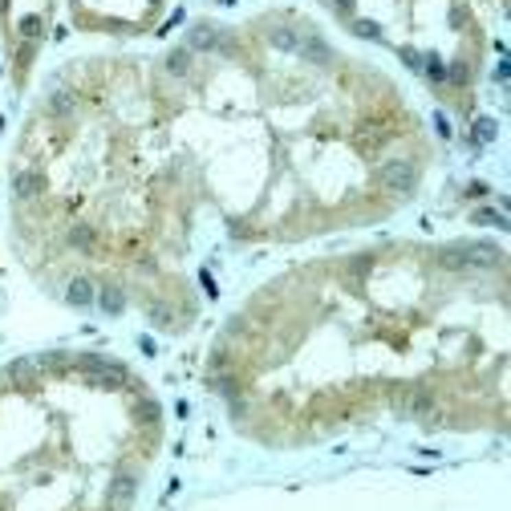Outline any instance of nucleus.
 I'll list each match as a JSON object with an SVG mask.
<instances>
[{
	"mask_svg": "<svg viewBox=\"0 0 511 511\" xmlns=\"http://www.w3.org/2000/svg\"><path fill=\"white\" fill-rule=\"evenodd\" d=\"M382 183H385V191H394V195H410L418 187V167L406 163V159H398V163H389L382 170Z\"/></svg>",
	"mask_w": 511,
	"mask_h": 511,
	"instance_id": "nucleus-1",
	"label": "nucleus"
},
{
	"mask_svg": "<svg viewBox=\"0 0 511 511\" xmlns=\"http://www.w3.org/2000/svg\"><path fill=\"white\" fill-rule=\"evenodd\" d=\"M187 49H203V53H227V49H231V41H227V33H223L219 25L203 21V25H195V29H191Z\"/></svg>",
	"mask_w": 511,
	"mask_h": 511,
	"instance_id": "nucleus-2",
	"label": "nucleus"
},
{
	"mask_svg": "<svg viewBox=\"0 0 511 511\" xmlns=\"http://www.w3.org/2000/svg\"><path fill=\"white\" fill-rule=\"evenodd\" d=\"M297 53L304 61H313V65H325V61H333V53H329V45L321 41V37H313V33H304L297 41Z\"/></svg>",
	"mask_w": 511,
	"mask_h": 511,
	"instance_id": "nucleus-3",
	"label": "nucleus"
},
{
	"mask_svg": "<svg viewBox=\"0 0 511 511\" xmlns=\"http://www.w3.org/2000/svg\"><path fill=\"white\" fill-rule=\"evenodd\" d=\"M69 244H73L78 252H93V248H98V231H93L89 223H73V227H69Z\"/></svg>",
	"mask_w": 511,
	"mask_h": 511,
	"instance_id": "nucleus-4",
	"label": "nucleus"
},
{
	"mask_svg": "<svg viewBox=\"0 0 511 511\" xmlns=\"http://www.w3.org/2000/svg\"><path fill=\"white\" fill-rule=\"evenodd\" d=\"M49 110H53L57 118H69V114L78 110V98H73L69 89H53V93H49Z\"/></svg>",
	"mask_w": 511,
	"mask_h": 511,
	"instance_id": "nucleus-5",
	"label": "nucleus"
},
{
	"mask_svg": "<svg viewBox=\"0 0 511 511\" xmlns=\"http://www.w3.org/2000/svg\"><path fill=\"white\" fill-rule=\"evenodd\" d=\"M167 73L170 78H187V73H191V49H170L167 53Z\"/></svg>",
	"mask_w": 511,
	"mask_h": 511,
	"instance_id": "nucleus-6",
	"label": "nucleus"
},
{
	"mask_svg": "<svg viewBox=\"0 0 511 511\" xmlns=\"http://www.w3.org/2000/svg\"><path fill=\"white\" fill-rule=\"evenodd\" d=\"M297 41H300V33H297V29H268V45H272V49L297 53Z\"/></svg>",
	"mask_w": 511,
	"mask_h": 511,
	"instance_id": "nucleus-7",
	"label": "nucleus"
},
{
	"mask_svg": "<svg viewBox=\"0 0 511 511\" xmlns=\"http://www.w3.org/2000/svg\"><path fill=\"white\" fill-rule=\"evenodd\" d=\"M37 191H41V170H21L16 174V195L21 199H33Z\"/></svg>",
	"mask_w": 511,
	"mask_h": 511,
	"instance_id": "nucleus-8",
	"label": "nucleus"
},
{
	"mask_svg": "<svg viewBox=\"0 0 511 511\" xmlns=\"http://www.w3.org/2000/svg\"><path fill=\"white\" fill-rule=\"evenodd\" d=\"M98 304H102V308H106V313L114 317V313H122V308H126V293L110 284V288H102V297H98Z\"/></svg>",
	"mask_w": 511,
	"mask_h": 511,
	"instance_id": "nucleus-9",
	"label": "nucleus"
},
{
	"mask_svg": "<svg viewBox=\"0 0 511 511\" xmlns=\"http://www.w3.org/2000/svg\"><path fill=\"white\" fill-rule=\"evenodd\" d=\"M65 300H69V304H78V308L93 304V284H89V280H73V284H69V293H65Z\"/></svg>",
	"mask_w": 511,
	"mask_h": 511,
	"instance_id": "nucleus-10",
	"label": "nucleus"
},
{
	"mask_svg": "<svg viewBox=\"0 0 511 511\" xmlns=\"http://www.w3.org/2000/svg\"><path fill=\"white\" fill-rule=\"evenodd\" d=\"M8 378H12V382H21V385H33V382H37V370H33L29 361H16V365L8 370Z\"/></svg>",
	"mask_w": 511,
	"mask_h": 511,
	"instance_id": "nucleus-11",
	"label": "nucleus"
},
{
	"mask_svg": "<svg viewBox=\"0 0 511 511\" xmlns=\"http://www.w3.org/2000/svg\"><path fill=\"white\" fill-rule=\"evenodd\" d=\"M41 16H37V12H29V16H25V21H21V37H25V41H37V37H41Z\"/></svg>",
	"mask_w": 511,
	"mask_h": 511,
	"instance_id": "nucleus-12",
	"label": "nucleus"
},
{
	"mask_svg": "<svg viewBox=\"0 0 511 511\" xmlns=\"http://www.w3.org/2000/svg\"><path fill=\"white\" fill-rule=\"evenodd\" d=\"M353 33H357V37H370V41H378V37H382V29H378L374 21H353Z\"/></svg>",
	"mask_w": 511,
	"mask_h": 511,
	"instance_id": "nucleus-13",
	"label": "nucleus"
},
{
	"mask_svg": "<svg viewBox=\"0 0 511 511\" xmlns=\"http://www.w3.org/2000/svg\"><path fill=\"white\" fill-rule=\"evenodd\" d=\"M475 138H479V142H491V138H495V122H491V118H479V122H475Z\"/></svg>",
	"mask_w": 511,
	"mask_h": 511,
	"instance_id": "nucleus-14",
	"label": "nucleus"
},
{
	"mask_svg": "<svg viewBox=\"0 0 511 511\" xmlns=\"http://www.w3.org/2000/svg\"><path fill=\"white\" fill-rule=\"evenodd\" d=\"M451 78H455V82H467V78H470V65H467V61H455V65H451Z\"/></svg>",
	"mask_w": 511,
	"mask_h": 511,
	"instance_id": "nucleus-15",
	"label": "nucleus"
},
{
	"mask_svg": "<svg viewBox=\"0 0 511 511\" xmlns=\"http://www.w3.org/2000/svg\"><path fill=\"white\" fill-rule=\"evenodd\" d=\"M402 57H406L410 69H422V53H418V49H402Z\"/></svg>",
	"mask_w": 511,
	"mask_h": 511,
	"instance_id": "nucleus-16",
	"label": "nucleus"
},
{
	"mask_svg": "<svg viewBox=\"0 0 511 511\" xmlns=\"http://www.w3.org/2000/svg\"><path fill=\"white\" fill-rule=\"evenodd\" d=\"M495 78H499V85H508V61H499V65H495Z\"/></svg>",
	"mask_w": 511,
	"mask_h": 511,
	"instance_id": "nucleus-17",
	"label": "nucleus"
},
{
	"mask_svg": "<svg viewBox=\"0 0 511 511\" xmlns=\"http://www.w3.org/2000/svg\"><path fill=\"white\" fill-rule=\"evenodd\" d=\"M337 8L345 12V16H349V12H353V0H337Z\"/></svg>",
	"mask_w": 511,
	"mask_h": 511,
	"instance_id": "nucleus-18",
	"label": "nucleus"
}]
</instances>
